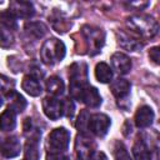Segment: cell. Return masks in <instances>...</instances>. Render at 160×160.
<instances>
[{
	"mask_svg": "<svg viewBox=\"0 0 160 160\" xmlns=\"http://www.w3.org/2000/svg\"><path fill=\"white\" fill-rule=\"evenodd\" d=\"M42 110L45 115L51 120H58L62 116L61 100L55 96H46L42 100Z\"/></svg>",
	"mask_w": 160,
	"mask_h": 160,
	"instance_id": "obj_8",
	"label": "cell"
},
{
	"mask_svg": "<svg viewBox=\"0 0 160 160\" xmlns=\"http://www.w3.org/2000/svg\"><path fill=\"white\" fill-rule=\"evenodd\" d=\"M122 132H124V135H129V132H131V124H130V121H125L124 128H122Z\"/></svg>",
	"mask_w": 160,
	"mask_h": 160,
	"instance_id": "obj_33",
	"label": "cell"
},
{
	"mask_svg": "<svg viewBox=\"0 0 160 160\" xmlns=\"http://www.w3.org/2000/svg\"><path fill=\"white\" fill-rule=\"evenodd\" d=\"M131 32H136L142 38H154L158 34L159 25L156 20L149 15H135L128 20Z\"/></svg>",
	"mask_w": 160,
	"mask_h": 160,
	"instance_id": "obj_3",
	"label": "cell"
},
{
	"mask_svg": "<svg viewBox=\"0 0 160 160\" xmlns=\"http://www.w3.org/2000/svg\"><path fill=\"white\" fill-rule=\"evenodd\" d=\"M89 116H90V114L88 112V110H82V111L79 114V116H78V121H76V124H75V126H76V129H78L79 131L85 132V130L88 129Z\"/></svg>",
	"mask_w": 160,
	"mask_h": 160,
	"instance_id": "obj_28",
	"label": "cell"
},
{
	"mask_svg": "<svg viewBox=\"0 0 160 160\" xmlns=\"http://www.w3.org/2000/svg\"><path fill=\"white\" fill-rule=\"evenodd\" d=\"M25 160H39L40 159V151H39V139L38 138H30L28 139L24 149Z\"/></svg>",
	"mask_w": 160,
	"mask_h": 160,
	"instance_id": "obj_22",
	"label": "cell"
},
{
	"mask_svg": "<svg viewBox=\"0 0 160 160\" xmlns=\"http://www.w3.org/2000/svg\"><path fill=\"white\" fill-rule=\"evenodd\" d=\"M69 78H70V95L78 100L80 92L89 85L88 65L85 62H74L69 68Z\"/></svg>",
	"mask_w": 160,
	"mask_h": 160,
	"instance_id": "obj_2",
	"label": "cell"
},
{
	"mask_svg": "<svg viewBox=\"0 0 160 160\" xmlns=\"http://www.w3.org/2000/svg\"><path fill=\"white\" fill-rule=\"evenodd\" d=\"M15 86V81L5 75H0V96H8Z\"/></svg>",
	"mask_w": 160,
	"mask_h": 160,
	"instance_id": "obj_27",
	"label": "cell"
},
{
	"mask_svg": "<svg viewBox=\"0 0 160 160\" xmlns=\"http://www.w3.org/2000/svg\"><path fill=\"white\" fill-rule=\"evenodd\" d=\"M46 160H70L69 156H66L64 152H48Z\"/></svg>",
	"mask_w": 160,
	"mask_h": 160,
	"instance_id": "obj_30",
	"label": "cell"
},
{
	"mask_svg": "<svg viewBox=\"0 0 160 160\" xmlns=\"http://www.w3.org/2000/svg\"><path fill=\"white\" fill-rule=\"evenodd\" d=\"M132 155L135 160H151V151L141 136H138L132 145Z\"/></svg>",
	"mask_w": 160,
	"mask_h": 160,
	"instance_id": "obj_16",
	"label": "cell"
},
{
	"mask_svg": "<svg viewBox=\"0 0 160 160\" xmlns=\"http://www.w3.org/2000/svg\"><path fill=\"white\" fill-rule=\"evenodd\" d=\"M6 98H8L9 101H10V102H9V109H11V110L15 111V112H21V111L25 110L28 102H26L25 98H24L22 95H20L18 91L12 90Z\"/></svg>",
	"mask_w": 160,
	"mask_h": 160,
	"instance_id": "obj_21",
	"label": "cell"
},
{
	"mask_svg": "<svg viewBox=\"0 0 160 160\" xmlns=\"http://www.w3.org/2000/svg\"><path fill=\"white\" fill-rule=\"evenodd\" d=\"M70 142V132L65 128L54 129L48 136V148L50 152H64Z\"/></svg>",
	"mask_w": 160,
	"mask_h": 160,
	"instance_id": "obj_5",
	"label": "cell"
},
{
	"mask_svg": "<svg viewBox=\"0 0 160 160\" xmlns=\"http://www.w3.org/2000/svg\"><path fill=\"white\" fill-rule=\"evenodd\" d=\"M116 36L119 45L128 51H138L142 48V42L132 32H126L124 30H120L116 31Z\"/></svg>",
	"mask_w": 160,
	"mask_h": 160,
	"instance_id": "obj_11",
	"label": "cell"
},
{
	"mask_svg": "<svg viewBox=\"0 0 160 160\" xmlns=\"http://www.w3.org/2000/svg\"><path fill=\"white\" fill-rule=\"evenodd\" d=\"M21 151L20 140L16 136H6L0 140V152L5 158H15Z\"/></svg>",
	"mask_w": 160,
	"mask_h": 160,
	"instance_id": "obj_10",
	"label": "cell"
},
{
	"mask_svg": "<svg viewBox=\"0 0 160 160\" xmlns=\"http://www.w3.org/2000/svg\"><path fill=\"white\" fill-rule=\"evenodd\" d=\"M1 105H2V99H1V96H0V108H1Z\"/></svg>",
	"mask_w": 160,
	"mask_h": 160,
	"instance_id": "obj_34",
	"label": "cell"
},
{
	"mask_svg": "<svg viewBox=\"0 0 160 160\" xmlns=\"http://www.w3.org/2000/svg\"><path fill=\"white\" fill-rule=\"evenodd\" d=\"M154 116L155 115H154L152 109L148 105H142L135 112V124L140 129L149 128L154 121Z\"/></svg>",
	"mask_w": 160,
	"mask_h": 160,
	"instance_id": "obj_14",
	"label": "cell"
},
{
	"mask_svg": "<svg viewBox=\"0 0 160 160\" xmlns=\"http://www.w3.org/2000/svg\"><path fill=\"white\" fill-rule=\"evenodd\" d=\"M112 154H114L115 160H132L128 149L121 141H115L114 148H112Z\"/></svg>",
	"mask_w": 160,
	"mask_h": 160,
	"instance_id": "obj_25",
	"label": "cell"
},
{
	"mask_svg": "<svg viewBox=\"0 0 160 160\" xmlns=\"http://www.w3.org/2000/svg\"><path fill=\"white\" fill-rule=\"evenodd\" d=\"M16 126V112L11 109H6L0 115V130L1 131H12Z\"/></svg>",
	"mask_w": 160,
	"mask_h": 160,
	"instance_id": "obj_18",
	"label": "cell"
},
{
	"mask_svg": "<svg viewBox=\"0 0 160 160\" xmlns=\"http://www.w3.org/2000/svg\"><path fill=\"white\" fill-rule=\"evenodd\" d=\"M95 78L99 82L106 84L112 79V70L106 62H99L95 66Z\"/></svg>",
	"mask_w": 160,
	"mask_h": 160,
	"instance_id": "obj_23",
	"label": "cell"
},
{
	"mask_svg": "<svg viewBox=\"0 0 160 160\" xmlns=\"http://www.w3.org/2000/svg\"><path fill=\"white\" fill-rule=\"evenodd\" d=\"M15 42V36H14V30L0 26V46L4 49H8L12 46Z\"/></svg>",
	"mask_w": 160,
	"mask_h": 160,
	"instance_id": "obj_24",
	"label": "cell"
},
{
	"mask_svg": "<svg viewBox=\"0 0 160 160\" xmlns=\"http://www.w3.org/2000/svg\"><path fill=\"white\" fill-rule=\"evenodd\" d=\"M61 105H62V115H65L66 118H72L75 111V105L72 100L70 98H65L61 100Z\"/></svg>",
	"mask_w": 160,
	"mask_h": 160,
	"instance_id": "obj_29",
	"label": "cell"
},
{
	"mask_svg": "<svg viewBox=\"0 0 160 160\" xmlns=\"http://www.w3.org/2000/svg\"><path fill=\"white\" fill-rule=\"evenodd\" d=\"M46 90L51 95V96H60L64 94V90H65V85H64V81L61 80V78L59 76H50L48 80H46Z\"/></svg>",
	"mask_w": 160,
	"mask_h": 160,
	"instance_id": "obj_20",
	"label": "cell"
},
{
	"mask_svg": "<svg viewBox=\"0 0 160 160\" xmlns=\"http://www.w3.org/2000/svg\"><path fill=\"white\" fill-rule=\"evenodd\" d=\"M130 89H131V84L125 80V79H116L111 82L110 85V90L112 92V95L118 99V102L119 105L125 101L128 98H129V94H130Z\"/></svg>",
	"mask_w": 160,
	"mask_h": 160,
	"instance_id": "obj_13",
	"label": "cell"
},
{
	"mask_svg": "<svg viewBox=\"0 0 160 160\" xmlns=\"http://www.w3.org/2000/svg\"><path fill=\"white\" fill-rule=\"evenodd\" d=\"M0 26L9 28L11 30H15L18 28L16 25V18L8 10V11H1L0 12Z\"/></svg>",
	"mask_w": 160,
	"mask_h": 160,
	"instance_id": "obj_26",
	"label": "cell"
},
{
	"mask_svg": "<svg viewBox=\"0 0 160 160\" xmlns=\"http://www.w3.org/2000/svg\"><path fill=\"white\" fill-rule=\"evenodd\" d=\"M79 101L84 102L86 106L89 108H92V109H96L101 105V96L98 91L96 88L91 86V85H88L79 95L78 98Z\"/></svg>",
	"mask_w": 160,
	"mask_h": 160,
	"instance_id": "obj_12",
	"label": "cell"
},
{
	"mask_svg": "<svg viewBox=\"0 0 160 160\" xmlns=\"http://www.w3.org/2000/svg\"><path fill=\"white\" fill-rule=\"evenodd\" d=\"M65 54H66L65 44L56 38H51L46 40L40 49L41 61L50 66L56 62H60L65 58Z\"/></svg>",
	"mask_w": 160,
	"mask_h": 160,
	"instance_id": "obj_1",
	"label": "cell"
},
{
	"mask_svg": "<svg viewBox=\"0 0 160 160\" xmlns=\"http://www.w3.org/2000/svg\"><path fill=\"white\" fill-rule=\"evenodd\" d=\"M9 11L16 18H22V19H29L35 14V9L30 1H24V0H14L10 1L9 5Z\"/></svg>",
	"mask_w": 160,
	"mask_h": 160,
	"instance_id": "obj_9",
	"label": "cell"
},
{
	"mask_svg": "<svg viewBox=\"0 0 160 160\" xmlns=\"http://www.w3.org/2000/svg\"><path fill=\"white\" fill-rule=\"evenodd\" d=\"M90 160H108V158L104 152H94V155L90 158Z\"/></svg>",
	"mask_w": 160,
	"mask_h": 160,
	"instance_id": "obj_32",
	"label": "cell"
},
{
	"mask_svg": "<svg viewBox=\"0 0 160 160\" xmlns=\"http://www.w3.org/2000/svg\"><path fill=\"white\" fill-rule=\"evenodd\" d=\"M111 125L110 118L105 114H92L89 116V121H88V129L96 136L102 138L106 135V132L109 131V128Z\"/></svg>",
	"mask_w": 160,
	"mask_h": 160,
	"instance_id": "obj_7",
	"label": "cell"
},
{
	"mask_svg": "<svg viewBox=\"0 0 160 160\" xmlns=\"http://www.w3.org/2000/svg\"><path fill=\"white\" fill-rule=\"evenodd\" d=\"M75 151L80 160H90L95 152L94 140L85 132H80L75 140Z\"/></svg>",
	"mask_w": 160,
	"mask_h": 160,
	"instance_id": "obj_6",
	"label": "cell"
},
{
	"mask_svg": "<svg viewBox=\"0 0 160 160\" xmlns=\"http://www.w3.org/2000/svg\"><path fill=\"white\" fill-rule=\"evenodd\" d=\"M111 65L121 75L128 74L131 70V60L128 55L122 52H115L111 56Z\"/></svg>",
	"mask_w": 160,
	"mask_h": 160,
	"instance_id": "obj_15",
	"label": "cell"
},
{
	"mask_svg": "<svg viewBox=\"0 0 160 160\" xmlns=\"http://www.w3.org/2000/svg\"><path fill=\"white\" fill-rule=\"evenodd\" d=\"M25 32L28 34L29 38H34V39H40L42 38L46 31H48V28L45 24L40 22V21H30V22H26L25 24Z\"/></svg>",
	"mask_w": 160,
	"mask_h": 160,
	"instance_id": "obj_19",
	"label": "cell"
},
{
	"mask_svg": "<svg viewBox=\"0 0 160 160\" xmlns=\"http://www.w3.org/2000/svg\"><path fill=\"white\" fill-rule=\"evenodd\" d=\"M21 88L30 96H39L42 92V89H41V85L39 82V79L32 76V75H30V74L24 76L22 82H21Z\"/></svg>",
	"mask_w": 160,
	"mask_h": 160,
	"instance_id": "obj_17",
	"label": "cell"
},
{
	"mask_svg": "<svg viewBox=\"0 0 160 160\" xmlns=\"http://www.w3.org/2000/svg\"><path fill=\"white\" fill-rule=\"evenodd\" d=\"M149 58H150V60L154 62V64H159V48L158 46H154V48H151L150 49V51H149Z\"/></svg>",
	"mask_w": 160,
	"mask_h": 160,
	"instance_id": "obj_31",
	"label": "cell"
},
{
	"mask_svg": "<svg viewBox=\"0 0 160 160\" xmlns=\"http://www.w3.org/2000/svg\"><path fill=\"white\" fill-rule=\"evenodd\" d=\"M81 34L88 44V49H89V52L91 55H95L98 54L104 42H105V32L102 29H99V28H95V26H91V25H84L81 28Z\"/></svg>",
	"mask_w": 160,
	"mask_h": 160,
	"instance_id": "obj_4",
	"label": "cell"
}]
</instances>
